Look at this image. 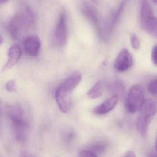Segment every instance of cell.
I'll return each instance as SVG.
<instances>
[{
  "label": "cell",
  "instance_id": "cell-15",
  "mask_svg": "<svg viewBox=\"0 0 157 157\" xmlns=\"http://www.w3.org/2000/svg\"><path fill=\"white\" fill-rule=\"evenodd\" d=\"M149 92L153 95L157 94V79L153 80L150 82L148 85Z\"/></svg>",
  "mask_w": 157,
  "mask_h": 157
},
{
  "label": "cell",
  "instance_id": "cell-8",
  "mask_svg": "<svg viewBox=\"0 0 157 157\" xmlns=\"http://www.w3.org/2000/svg\"><path fill=\"white\" fill-rule=\"evenodd\" d=\"M25 52L32 56L38 55L41 47V41L37 35H33L26 37L24 42Z\"/></svg>",
  "mask_w": 157,
  "mask_h": 157
},
{
  "label": "cell",
  "instance_id": "cell-23",
  "mask_svg": "<svg viewBox=\"0 0 157 157\" xmlns=\"http://www.w3.org/2000/svg\"><path fill=\"white\" fill-rule=\"evenodd\" d=\"M152 2H153V3H155L156 5H157V0H155V1H152Z\"/></svg>",
  "mask_w": 157,
  "mask_h": 157
},
{
  "label": "cell",
  "instance_id": "cell-13",
  "mask_svg": "<svg viewBox=\"0 0 157 157\" xmlns=\"http://www.w3.org/2000/svg\"><path fill=\"white\" fill-rule=\"evenodd\" d=\"M103 90V83L101 81L96 82L88 92V96L91 99H95L101 97Z\"/></svg>",
  "mask_w": 157,
  "mask_h": 157
},
{
  "label": "cell",
  "instance_id": "cell-3",
  "mask_svg": "<svg viewBox=\"0 0 157 157\" xmlns=\"http://www.w3.org/2000/svg\"><path fill=\"white\" fill-rule=\"evenodd\" d=\"M82 80V75L76 72L68 78L56 90L55 98L59 110L63 113L69 112L72 103V91Z\"/></svg>",
  "mask_w": 157,
  "mask_h": 157
},
{
  "label": "cell",
  "instance_id": "cell-16",
  "mask_svg": "<svg viewBox=\"0 0 157 157\" xmlns=\"http://www.w3.org/2000/svg\"><path fill=\"white\" fill-rule=\"evenodd\" d=\"M130 42L132 47L135 50H138L140 48V43L137 36L135 34L131 35Z\"/></svg>",
  "mask_w": 157,
  "mask_h": 157
},
{
  "label": "cell",
  "instance_id": "cell-7",
  "mask_svg": "<svg viewBox=\"0 0 157 157\" xmlns=\"http://www.w3.org/2000/svg\"><path fill=\"white\" fill-rule=\"evenodd\" d=\"M134 64V59L128 49H122L117 56L114 63V67L119 71L127 70Z\"/></svg>",
  "mask_w": 157,
  "mask_h": 157
},
{
  "label": "cell",
  "instance_id": "cell-10",
  "mask_svg": "<svg viewBox=\"0 0 157 157\" xmlns=\"http://www.w3.org/2000/svg\"><path fill=\"white\" fill-rule=\"evenodd\" d=\"M21 49L18 44H13L10 47L8 53V60L4 66L3 71L11 68L18 63L21 56Z\"/></svg>",
  "mask_w": 157,
  "mask_h": 157
},
{
  "label": "cell",
  "instance_id": "cell-6",
  "mask_svg": "<svg viewBox=\"0 0 157 157\" xmlns=\"http://www.w3.org/2000/svg\"><path fill=\"white\" fill-rule=\"evenodd\" d=\"M66 15L65 13L60 14L55 27L54 39L56 44L59 46L66 44L67 37V28Z\"/></svg>",
  "mask_w": 157,
  "mask_h": 157
},
{
  "label": "cell",
  "instance_id": "cell-11",
  "mask_svg": "<svg viewBox=\"0 0 157 157\" xmlns=\"http://www.w3.org/2000/svg\"><path fill=\"white\" fill-rule=\"evenodd\" d=\"M141 25L148 33L157 38V17L153 15L141 23Z\"/></svg>",
  "mask_w": 157,
  "mask_h": 157
},
{
  "label": "cell",
  "instance_id": "cell-9",
  "mask_svg": "<svg viewBox=\"0 0 157 157\" xmlns=\"http://www.w3.org/2000/svg\"><path fill=\"white\" fill-rule=\"evenodd\" d=\"M119 95L116 94L99 105L94 109V112L99 115L105 114L112 111L117 104Z\"/></svg>",
  "mask_w": 157,
  "mask_h": 157
},
{
  "label": "cell",
  "instance_id": "cell-20",
  "mask_svg": "<svg viewBox=\"0 0 157 157\" xmlns=\"http://www.w3.org/2000/svg\"><path fill=\"white\" fill-rule=\"evenodd\" d=\"M19 157H36L30 152L25 151H21L19 153Z\"/></svg>",
  "mask_w": 157,
  "mask_h": 157
},
{
  "label": "cell",
  "instance_id": "cell-1",
  "mask_svg": "<svg viewBox=\"0 0 157 157\" xmlns=\"http://www.w3.org/2000/svg\"><path fill=\"white\" fill-rule=\"evenodd\" d=\"M4 110L13 127L16 139L20 142L25 141L31 123L29 111L20 104L6 105Z\"/></svg>",
  "mask_w": 157,
  "mask_h": 157
},
{
  "label": "cell",
  "instance_id": "cell-24",
  "mask_svg": "<svg viewBox=\"0 0 157 157\" xmlns=\"http://www.w3.org/2000/svg\"><path fill=\"white\" fill-rule=\"evenodd\" d=\"M156 151H157V140H156Z\"/></svg>",
  "mask_w": 157,
  "mask_h": 157
},
{
  "label": "cell",
  "instance_id": "cell-21",
  "mask_svg": "<svg viewBox=\"0 0 157 157\" xmlns=\"http://www.w3.org/2000/svg\"><path fill=\"white\" fill-rule=\"evenodd\" d=\"M124 157H136L135 153L133 151H129L127 152Z\"/></svg>",
  "mask_w": 157,
  "mask_h": 157
},
{
  "label": "cell",
  "instance_id": "cell-25",
  "mask_svg": "<svg viewBox=\"0 0 157 157\" xmlns=\"http://www.w3.org/2000/svg\"><path fill=\"white\" fill-rule=\"evenodd\" d=\"M151 157H157V155H152V156H151Z\"/></svg>",
  "mask_w": 157,
  "mask_h": 157
},
{
  "label": "cell",
  "instance_id": "cell-4",
  "mask_svg": "<svg viewBox=\"0 0 157 157\" xmlns=\"http://www.w3.org/2000/svg\"><path fill=\"white\" fill-rule=\"evenodd\" d=\"M136 122V128L141 136H146L149 126L157 112V104L151 99L145 100L139 110Z\"/></svg>",
  "mask_w": 157,
  "mask_h": 157
},
{
  "label": "cell",
  "instance_id": "cell-18",
  "mask_svg": "<svg viewBox=\"0 0 157 157\" xmlns=\"http://www.w3.org/2000/svg\"><path fill=\"white\" fill-rule=\"evenodd\" d=\"M79 157H98L95 153L89 150H84L80 152Z\"/></svg>",
  "mask_w": 157,
  "mask_h": 157
},
{
  "label": "cell",
  "instance_id": "cell-5",
  "mask_svg": "<svg viewBox=\"0 0 157 157\" xmlns=\"http://www.w3.org/2000/svg\"><path fill=\"white\" fill-rule=\"evenodd\" d=\"M143 87L140 84L133 85L129 89L125 101L128 112L134 113L139 111L145 101Z\"/></svg>",
  "mask_w": 157,
  "mask_h": 157
},
{
  "label": "cell",
  "instance_id": "cell-12",
  "mask_svg": "<svg viewBox=\"0 0 157 157\" xmlns=\"http://www.w3.org/2000/svg\"><path fill=\"white\" fill-rule=\"evenodd\" d=\"M82 11L86 18H88L92 22L98 25V26L99 22L97 17V12L93 6L90 3H84L82 5Z\"/></svg>",
  "mask_w": 157,
  "mask_h": 157
},
{
  "label": "cell",
  "instance_id": "cell-2",
  "mask_svg": "<svg viewBox=\"0 0 157 157\" xmlns=\"http://www.w3.org/2000/svg\"><path fill=\"white\" fill-rule=\"evenodd\" d=\"M35 18L31 9L24 5L11 19L9 25L10 33L14 39H21L34 25Z\"/></svg>",
  "mask_w": 157,
  "mask_h": 157
},
{
  "label": "cell",
  "instance_id": "cell-17",
  "mask_svg": "<svg viewBox=\"0 0 157 157\" xmlns=\"http://www.w3.org/2000/svg\"><path fill=\"white\" fill-rule=\"evenodd\" d=\"M6 90L10 92H14L16 90V84L15 82L13 80L9 81L6 84Z\"/></svg>",
  "mask_w": 157,
  "mask_h": 157
},
{
  "label": "cell",
  "instance_id": "cell-14",
  "mask_svg": "<svg viewBox=\"0 0 157 157\" xmlns=\"http://www.w3.org/2000/svg\"><path fill=\"white\" fill-rule=\"evenodd\" d=\"M107 145L106 142L102 140H98L93 142L89 147V150L92 151L95 154H101L106 150Z\"/></svg>",
  "mask_w": 157,
  "mask_h": 157
},
{
  "label": "cell",
  "instance_id": "cell-22",
  "mask_svg": "<svg viewBox=\"0 0 157 157\" xmlns=\"http://www.w3.org/2000/svg\"><path fill=\"white\" fill-rule=\"evenodd\" d=\"M3 42V39H2V36H1V39H0V43H1V44H2Z\"/></svg>",
  "mask_w": 157,
  "mask_h": 157
},
{
  "label": "cell",
  "instance_id": "cell-19",
  "mask_svg": "<svg viewBox=\"0 0 157 157\" xmlns=\"http://www.w3.org/2000/svg\"><path fill=\"white\" fill-rule=\"evenodd\" d=\"M151 58L153 64L157 66V44L155 45L152 48V50H151Z\"/></svg>",
  "mask_w": 157,
  "mask_h": 157
}]
</instances>
